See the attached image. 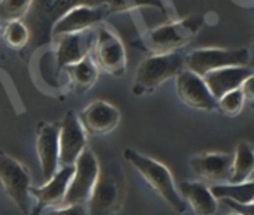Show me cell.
Returning <instances> with one entry per match:
<instances>
[{
    "mask_svg": "<svg viewBox=\"0 0 254 215\" xmlns=\"http://www.w3.org/2000/svg\"><path fill=\"white\" fill-rule=\"evenodd\" d=\"M87 148V135L73 112H66L60 121L59 132V161L60 166H73Z\"/></svg>",
    "mask_w": 254,
    "mask_h": 215,
    "instance_id": "cell-12",
    "label": "cell"
},
{
    "mask_svg": "<svg viewBox=\"0 0 254 215\" xmlns=\"http://www.w3.org/2000/svg\"><path fill=\"white\" fill-rule=\"evenodd\" d=\"M33 0H0V30L8 23L24 20Z\"/></svg>",
    "mask_w": 254,
    "mask_h": 215,
    "instance_id": "cell-25",
    "label": "cell"
},
{
    "mask_svg": "<svg viewBox=\"0 0 254 215\" xmlns=\"http://www.w3.org/2000/svg\"><path fill=\"white\" fill-rule=\"evenodd\" d=\"M120 111L105 100L90 103L78 115V120L85 132L91 136H105L115 130L120 123Z\"/></svg>",
    "mask_w": 254,
    "mask_h": 215,
    "instance_id": "cell-15",
    "label": "cell"
},
{
    "mask_svg": "<svg viewBox=\"0 0 254 215\" xmlns=\"http://www.w3.org/2000/svg\"><path fill=\"white\" fill-rule=\"evenodd\" d=\"M126 175L121 164L111 159L99 164V175L87 202L88 215H117L126 199Z\"/></svg>",
    "mask_w": 254,
    "mask_h": 215,
    "instance_id": "cell-2",
    "label": "cell"
},
{
    "mask_svg": "<svg viewBox=\"0 0 254 215\" xmlns=\"http://www.w3.org/2000/svg\"><path fill=\"white\" fill-rule=\"evenodd\" d=\"M78 5H97V0H33V3L24 17V23L30 32V41L21 57H29L36 48L53 42L51 30L54 24L67 11Z\"/></svg>",
    "mask_w": 254,
    "mask_h": 215,
    "instance_id": "cell-1",
    "label": "cell"
},
{
    "mask_svg": "<svg viewBox=\"0 0 254 215\" xmlns=\"http://www.w3.org/2000/svg\"><path fill=\"white\" fill-rule=\"evenodd\" d=\"M99 164L94 153L85 148L73 164V173L63 205H87L97 181Z\"/></svg>",
    "mask_w": 254,
    "mask_h": 215,
    "instance_id": "cell-9",
    "label": "cell"
},
{
    "mask_svg": "<svg viewBox=\"0 0 254 215\" xmlns=\"http://www.w3.org/2000/svg\"><path fill=\"white\" fill-rule=\"evenodd\" d=\"M2 39L6 47L18 51H24L30 41L29 27L23 20L11 21L2 29Z\"/></svg>",
    "mask_w": 254,
    "mask_h": 215,
    "instance_id": "cell-23",
    "label": "cell"
},
{
    "mask_svg": "<svg viewBox=\"0 0 254 215\" xmlns=\"http://www.w3.org/2000/svg\"><path fill=\"white\" fill-rule=\"evenodd\" d=\"M244 102H245V97H244L242 91L238 88V90H233V91L224 94L221 99H218L217 108L223 114H226L229 117H235L242 111Z\"/></svg>",
    "mask_w": 254,
    "mask_h": 215,
    "instance_id": "cell-26",
    "label": "cell"
},
{
    "mask_svg": "<svg viewBox=\"0 0 254 215\" xmlns=\"http://www.w3.org/2000/svg\"><path fill=\"white\" fill-rule=\"evenodd\" d=\"M59 132L60 123L42 121L36 130V153L42 176L48 181L59 169Z\"/></svg>",
    "mask_w": 254,
    "mask_h": 215,
    "instance_id": "cell-16",
    "label": "cell"
},
{
    "mask_svg": "<svg viewBox=\"0 0 254 215\" xmlns=\"http://www.w3.org/2000/svg\"><path fill=\"white\" fill-rule=\"evenodd\" d=\"M105 5L111 14L129 12L139 8H156L162 14H166V6L162 0H97V5Z\"/></svg>",
    "mask_w": 254,
    "mask_h": 215,
    "instance_id": "cell-24",
    "label": "cell"
},
{
    "mask_svg": "<svg viewBox=\"0 0 254 215\" xmlns=\"http://www.w3.org/2000/svg\"><path fill=\"white\" fill-rule=\"evenodd\" d=\"M177 94L183 103L199 111L212 112L217 109V100L211 94L202 76L184 69L177 76Z\"/></svg>",
    "mask_w": 254,
    "mask_h": 215,
    "instance_id": "cell-14",
    "label": "cell"
},
{
    "mask_svg": "<svg viewBox=\"0 0 254 215\" xmlns=\"http://www.w3.org/2000/svg\"><path fill=\"white\" fill-rule=\"evenodd\" d=\"M248 67L254 72V45H253V50L250 51V60H248Z\"/></svg>",
    "mask_w": 254,
    "mask_h": 215,
    "instance_id": "cell-30",
    "label": "cell"
},
{
    "mask_svg": "<svg viewBox=\"0 0 254 215\" xmlns=\"http://www.w3.org/2000/svg\"><path fill=\"white\" fill-rule=\"evenodd\" d=\"M178 193L187 202L196 215H215L218 200L211 193L209 187L199 181H183L178 185Z\"/></svg>",
    "mask_w": 254,
    "mask_h": 215,
    "instance_id": "cell-19",
    "label": "cell"
},
{
    "mask_svg": "<svg viewBox=\"0 0 254 215\" xmlns=\"http://www.w3.org/2000/svg\"><path fill=\"white\" fill-rule=\"evenodd\" d=\"M96 38V30H85L81 33H72L60 36L56 41V48L53 51L54 57V76L59 78L60 72L73 63H78L84 57L90 55Z\"/></svg>",
    "mask_w": 254,
    "mask_h": 215,
    "instance_id": "cell-11",
    "label": "cell"
},
{
    "mask_svg": "<svg viewBox=\"0 0 254 215\" xmlns=\"http://www.w3.org/2000/svg\"><path fill=\"white\" fill-rule=\"evenodd\" d=\"M250 50H223V48H200L186 55V69L203 76L209 72L224 67L248 66Z\"/></svg>",
    "mask_w": 254,
    "mask_h": 215,
    "instance_id": "cell-8",
    "label": "cell"
},
{
    "mask_svg": "<svg viewBox=\"0 0 254 215\" xmlns=\"http://www.w3.org/2000/svg\"><path fill=\"white\" fill-rule=\"evenodd\" d=\"M39 215H88L85 205H62L44 209Z\"/></svg>",
    "mask_w": 254,
    "mask_h": 215,
    "instance_id": "cell-27",
    "label": "cell"
},
{
    "mask_svg": "<svg viewBox=\"0 0 254 215\" xmlns=\"http://www.w3.org/2000/svg\"><path fill=\"white\" fill-rule=\"evenodd\" d=\"M186 69V55L180 51L151 54L138 67L132 91L135 96H145L159 88L165 81L175 78Z\"/></svg>",
    "mask_w": 254,
    "mask_h": 215,
    "instance_id": "cell-4",
    "label": "cell"
},
{
    "mask_svg": "<svg viewBox=\"0 0 254 215\" xmlns=\"http://www.w3.org/2000/svg\"><path fill=\"white\" fill-rule=\"evenodd\" d=\"M239 90L242 91V94H244L245 99H248L250 102L254 100V72L250 76L245 78V81L241 84Z\"/></svg>",
    "mask_w": 254,
    "mask_h": 215,
    "instance_id": "cell-29",
    "label": "cell"
},
{
    "mask_svg": "<svg viewBox=\"0 0 254 215\" xmlns=\"http://www.w3.org/2000/svg\"><path fill=\"white\" fill-rule=\"evenodd\" d=\"M109 15L111 12L105 5H78L59 18L51 30V39L54 41L64 35L91 30Z\"/></svg>",
    "mask_w": 254,
    "mask_h": 215,
    "instance_id": "cell-10",
    "label": "cell"
},
{
    "mask_svg": "<svg viewBox=\"0 0 254 215\" xmlns=\"http://www.w3.org/2000/svg\"><path fill=\"white\" fill-rule=\"evenodd\" d=\"M215 215H217V214H215Z\"/></svg>",
    "mask_w": 254,
    "mask_h": 215,
    "instance_id": "cell-33",
    "label": "cell"
},
{
    "mask_svg": "<svg viewBox=\"0 0 254 215\" xmlns=\"http://www.w3.org/2000/svg\"><path fill=\"white\" fill-rule=\"evenodd\" d=\"M233 156L224 153H202L190 159V167L196 176L212 185L229 184Z\"/></svg>",
    "mask_w": 254,
    "mask_h": 215,
    "instance_id": "cell-17",
    "label": "cell"
},
{
    "mask_svg": "<svg viewBox=\"0 0 254 215\" xmlns=\"http://www.w3.org/2000/svg\"><path fill=\"white\" fill-rule=\"evenodd\" d=\"M227 215H239V214H236V212H232V214H227Z\"/></svg>",
    "mask_w": 254,
    "mask_h": 215,
    "instance_id": "cell-31",
    "label": "cell"
},
{
    "mask_svg": "<svg viewBox=\"0 0 254 215\" xmlns=\"http://www.w3.org/2000/svg\"><path fill=\"white\" fill-rule=\"evenodd\" d=\"M217 200H232L236 203L254 202V181H245L241 184H218L209 187Z\"/></svg>",
    "mask_w": 254,
    "mask_h": 215,
    "instance_id": "cell-22",
    "label": "cell"
},
{
    "mask_svg": "<svg viewBox=\"0 0 254 215\" xmlns=\"http://www.w3.org/2000/svg\"><path fill=\"white\" fill-rule=\"evenodd\" d=\"M253 70L248 66H239V67H224L214 72H209L203 75V81L206 87L209 88L211 94L215 100L221 99L224 94L238 90L241 84L245 81L247 76H250Z\"/></svg>",
    "mask_w": 254,
    "mask_h": 215,
    "instance_id": "cell-18",
    "label": "cell"
},
{
    "mask_svg": "<svg viewBox=\"0 0 254 215\" xmlns=\"http://www.w3.org/2000/svg\"><path fill=\"white\" fill-rule=\"evenodd\" d=\"M99 70L106 72L111 76L123 78L127 70L126 48L115 32L108 27L96 29L94 44L90 53Z\"/></svg>",
    "mask_w": 254,
    "mask_h": 215,
    "instance_id": "cell-7",
    "label": "cell"
},
{
    "mask_svg": "<svg viewBox=\"0 0 254 215\" xmlns=\"http://www.w3.org/2000/svg\"><path fill=\"white\" fill-rule=\"evenodd\" d=\"M70 87V91L75 94H82L88 91L99 78V67L96 66L91 55L84 57L78 63L69 64L62 70Z\"/></svg>",
    "mask_w": 254,
    "mask_h": 215,
    "instance_id": "cell-20",
    "label": "cell"
},
{
    "mask_svg": "<svg viewBox=\"0 0 254 215\" xmlns=\"http://www.w3.org/2000/svg\"><path fill=\"white\" fill-rule=\"evenodd\" d=\"M203 26L202 15H190L183 20H177L156 29H151L144 41L153 54L174 53L187 45L200 32Z\"/></svg>",
    "mask_w": 254,
    "mask_h": 215,
    "instance_id": "cell-5",
    "label": "cell"
},
{
    "mask_svg": "<svg viewBox=\"0 0 254 215\" xmlns=\"http://www.w3.org/2000/svg\"><path fill=\"white\" fill-rule=\"evenodd\" d=\"M254 173V147L241 141L235 150V156L232 160V175L229 184H241L251 178Z\"/></svg>",
    "mask_w": 254,
    "mask_h": 215,
    "instance_id": "cell-21",
    "label": "cell"
},
{
    "mask_svg": "<svg viewBox=\"0 0 254 215\" xmlns=\"http://www.w3.org/2000/svg\"><path fill=\"white\" fill-rule=\"evenodd\" d=\"M233 212L239 215H254V202L251 203H236L232 200H223Z\"/></svg>",
    "mask_w": 254,
    "mask_h": 215,
    "instance_id": "cell-28",
    "label": "cell"
},
{
    "mask_svg": "<svg viewBox=\"0 0 254 215\" xmlns=\"http://www.w3.org/2000/svg\"><path fill=\"white\" fill-rule=\"evenodd\" d=\"M251 108H253V109H254V100L251 102Z\"/></svg>",
    "mask_w": 254,
    "mask_h": 215,
    "instance_id": "cell-32",
    "label": "cell"
},
{
    "mask_svg": "<svg viewBox=\"0 0 254 215\" xmlns=\"http://www.w3.org/2000/svg\"><path fill=\"white\" fill-rule=\"evenodd\" d=\"M0 182L20 212L23 215H30L33 209L30 172L21 161L3 151H0Z\"/></svg>",
    "mask_w": 254,
    "mask_h": 215,
    "instance_id": "cell-6",
    "label": "cell"
},
{
    "mask_svg": "<svg viewBox=\"0 0 254 215\" xmlns=\"http://www.w3.org/2000/svg\"><path fill=\"white\" fill-rule=\"evenodd\" d=\"M123 159L132 164L144 181L178 214L186 212V202L178 193L174 176L171 170L160 161L138 153L133 148H126L123 151Z\"/></svg>",
    "mask_w": 254,
    "mask_h": 215,
    "instance_id": "cell-3",
    "label": "cell"
},
{
    "mask_svg": "<svg viewBox=\"0 0 254 215\" xmlns=\"http://www.w3.org/2000/svg\"><path fill=\"white\" fill-rule=\"evenodd\" d=\"M73 173V166H60V169L41 187H32L30 194L35 199L36 206L32 209L30 215H39L44 209L62 206L64 196Z\"/></svg>",
    "mask_w": 254,
    "mask_h": 215,
    "instance_id": "cell-13",
    "label": "cell"
}]
</instances>
